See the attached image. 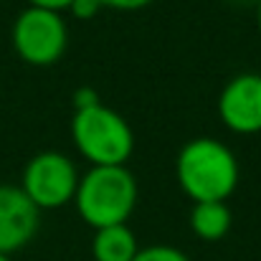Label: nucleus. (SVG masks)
Instances as JSON below:
<instances>
[{"label":"nucleus","mask_w":261,"mask_h":261,"mask_svg":"<svg viewBox=\"0 0 261 261\" xmlns=\"http://www.w3.org/2000/svg\"><path fill=\"white\" fill-rule=\"evenodd\" d=\"M175 175L193 203H226L239 185V160L223 142L198 137L177 152Z\"/></svg>","instance_id":"nucleus-1"},{"label":"nucleus","mask_w":261,"mask_h":261,"mask_svg":"<svg viewBox=\"0 0 261 261\" xmlns=\"http://www.w3.org/2000/svg\"><path fill=\"white\" fill-rule=\"evenodd\" d=\"M76 211L91 228L124 226L137 208V180L124 165L91 168L76 188Z\"/></svg>","instance_id":"nucleus-2"},{"label":"nucleus","mask_w":261,"mask_h":261,"mask_svg":"<svg viewBox=\"0 0 261 261\" xmlns=\"http://www.w3.org/2000/svg\"><path fill=\"white\" fill-rule=\"evenodd\" d=\"M71 137L94 168L124 165L135 150V135L127 119L101 101L74 112Z\"/></svg>","instance_id":"nucleus-3"},{"label":"nucleus","mask_w":261,"mask_h":261,"mask_svg":"<svg viewBox=\"0 0 261 261\" xmlns=\"http://www.w3.org/2000/svg\"><path fill=\"white\" fill-rule=\"evenodd\" d=\"M69 46V31L61 13L25 8L13 23V48L25 64L51 66Z\"/></svg>","instance_id":"nucleus-4"},{"label":"nucleus","mask_w":261,"mask_h":261,"mask_svg":"<svg viewBox=\"0 0 261 261\" xmlns=\"http://www.w3.org/2000/svg\"><path fill=\"white\" fill-rule=\"evenodd\" d=\"M20 188L38 211H51L74 200L79 188V175L66 155L41 152L28 160Z\"/></svg>","instance_id":"nucleus-5"},{"label":"nucleus","mask_w":261,"mask_h":261,"mask_svg":"<svg viewBox=\"0 0 261 261\" xmlns=\"http://www.w3.org/2000/svg\"><path fill=\"white\" fill-rule=\"evenodd\" d=\"M218 117L236 135L261 132V74L233 76L218 96Z\"/></svg>","instance_id":"nucleus-6"},{"label":"nucleus","mask_w":261,"mask_h":261,"mask_svg":"<svg viewBox=\"0 0 261 261\" xmlns=\"http://www.w3.org/2000/svg\"><path fill=\"white\" fill-rule=\"evenodd\" d=\"M41 211L20 185H0V254L10 256L23 249L38 231Z\"/></svg>","instance_id":"nucleus-7"},{"label":"nucleus","mask_w":261,"mask_h":261,"mask_svg":"<svg viewBox=\"0 0 261 261\" xmlns=\"http://www.w3.org/2000/svg\"><path fill=\"white\" fill-rule=\"evenodd\" d=\"M137 251V236L127 228V223L99 228L91 241V254L96 261H132Z\"/></svg>","instance_id":"nucleus-8"},{"label":"nucleus","mask_w":261,"mask_h":261,"mask_svg":"<svg viewBox=\"0 0 261 261\" xmlns=\"http://www.w3.org/2000/svg\"><path fill=\"white\" fill-rule=\"evenodd\" d=\"M233 216L226 203H195L190 211V228L203 241H221L231 231Z\"/></svg>","instance_id":"nucleus-9"},{"label":"nucleus","mask_w":261,"mask_h":261,"mask_svg":"<svg viewBox=\"0 0 261 261\" xmlns=\"http://www.w3.org/2000/svg\"><path fill=\"white\" fill-rule=\"evenodd\" d=\"M132 261H190L182 251H177L173 246H165V244H158V246H147V249H140L137 256Z\"/></svg>","instance_id":"nucleus-10"},{"label":"nucleus","mask_w":261,"mask_h":261,"mask_svg":"<svg viewBox=\"0 0 261 261\" xmlns=\"http://www.w3.org/2000/svg\"><path fill=\"white\" fill-rule=\"evenodd\" d=\"M69 10L76 20H91L101 10V5H99V0H74Z\"/></svg>","instance_id":"nucleus-11"},{"label":"nucleus","mask_w":261,"mask_h":261,"mask_svg":"<svg viewBox=\"0 0 261 261\" xmlns=\"http://www.w3.org/2000/svg\"><path fill=\"white\" fill-rule=\"evenodd\" d=\"M152 0H99L101 8H112V10H142L147 8Z\"/></svg>","instance_id":"nucleus-12"},{"label":"nucleus","mask_w":261,"mask_h":261,"mask_svg":"<svg viewBox=\"0 0 261 261\" xmlns=\"http://www.w3.org/2000/svg\"><path fill=\"white\" fill-rule=\"evenodd\" d=\"M31 8H41V10H51V13H64L71 8L74 0H28Z\"/></svg>","instance_id":"nucleus-13"},{"label":"nucleus","mask_w":261,"mask_h":261,"mask_svg":"<svg viewBox=\"0 0 261 261\" xmlns=\"http://www.w3.org/2000/svg\"><path fill=\"white\" fill-rule=\"evenodd\" d=\"M256 5H259V8H256V20H259V31H261V0L256 3Z\"/></svg>","instance_id":"nucleus-14"},{"label":"nucleus","mask_w":261,"mask_h":261,"mask_svg":"<svg viewBox=\"0 0 261 261\" xmlns=\"http://www.w3.org/2000/svg\"><path fill=\"white\" fill-rule=\"evenodd\" d=\"M0 261H13L10 256H5V254H0Z\"/></svg>","instance_id":"nucleus-15"},{"label":"nucleus","mask_w":261,"mask_h":261,"mask_svg":"<svg viewBox=\"0 0 261 261\" xmlns=\"http://www.w3.org/2000/svg\"><path fill=\"white\" fill-rule=\"evenodd\" d=\"M256 3H259V0H256Z\"/></svg>","instance_id":"nucleus-16"}]
</instances>
